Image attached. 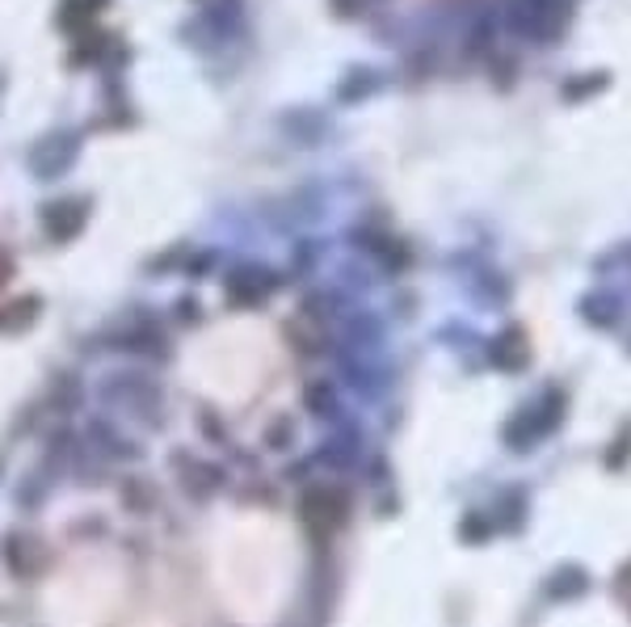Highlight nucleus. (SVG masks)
Listing matches in <instances>:
<instances>
[{"label":"nucleus","mask_w":631,"mask_h":627,"mask_svg":"<svg viewBox=\"0 0 631 627\" xmlns=\"http://www.w3.org/2000/svg\"><path fill=\"white\" fill-rule=\"evenodd\" d=\"M173 468H177V476H182V484H186L189 497H207V493H215V489L223 484V471L211 468V464H202V459H194V455H177Z\"/></svg>","instance_id":"1"},{"label":"nucleus","mask_w":631,"mask_h":627,"mask_svg":"<svg viewBox=\"0 0 631 627\" xmlns=\"http://www.w3.org/2000/svg\"><path fill=\"white\" fill-rule=\"evenodd\" d=\"M42 220H47V232H51L55 241H67V236H76V232H81L85 207H81V202H51Z\"/></svg>","instance_id":"2"},{"label":"nucleus","mask_w":631,"mask_h":627,"mask_svg":"<svg viewBox=\"0 0 631 627\" xmlns=\"http://www.w3.org/2000/svg\"><path fill=\"white\" fill-rule=\"evenodd\" d=\"M337 514H342V497H337L333 489H316L312 497L304 502V518L316 522V527H333Z\"/></svg>","instance_id":"3"},{"label":"nucleus","mask_w":631,"mask_h":627,"mask_svg":"<svg viewBox=\"0 0 631 627\" xmlns=\"http://www.w3.org/2000/svg\"><path fill=\"white\" fill-rule=\"evenodd\" d=\"M4 561L26 577V573H34V565H38V548H34L26 534H9V539H4Z\"/></svg>","instance_id":"4"},{"label":"nucleus","mask_w":631,"mask_h":627,"mask_svg":"<svg viewBox=\"0 0 631 627\" xmlns=\"http://www.w3.org/2000/svg\"><path fill=\"white\" fill-rule=\"evenodd\" d=\"M34 312H38V299H17L13 308L0 312V324H4V329H26L34 320Z\"/></svg>","instance_id":"5"}]
</instances>
